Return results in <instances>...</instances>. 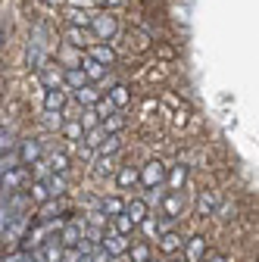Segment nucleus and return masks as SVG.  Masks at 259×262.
I'll list each match as a JSON object with an SVG mask.
<instances>
[{
  "label": "nucleus",
  "mask_w": 259,
  "mask_h": 262,
  "mask_svg": "<svg viewBox=\"0 0 259 262\" xmlns=\"http://www.w3.org/2000/svg\"><path fill=\"white\" fill-rule=\"evenodd\" d=\"M116 31H119V22H116V16H113L110 10L91 13V35H94L97 41H110Z\"/></svg>",
  "instance_id": "nucleus-1"
},
{
  "label": "nucleus",
  "mask_w": 259,
  "mask_h": 262,
  "mask_svg": "<svg viewBox=\"0 0 259 262\" xmlns=\"http://www.w3.org/2000/svg\"><path fill=\"white\" fill-rule=\"evenodd\" d=\"M62 81H66L69 91H81L84 84H91V78L81 66H66V69H62Z\"/></svg>",
  "instance_id": "nucleus-7"
},
{
  "label": "nucleus",
  "mask_w": 259,
  "mask_h": 262,
  "mask_svg": "<svg viewBox=\"0 0 259 262\" xmlns=\"http://www.w3.org/2000/svg\"><path fill=\"white\" fill-rule=\"evenodd\" d=\"M66 166H69V156L62 153V150L50 156V169H53V172H66Z\"/></svg>",
  "instance_id": "nucleus-32"
},
{
  "label": "nucleus",
  "mask_w": 259,
  "mask_h": 262,
  "mask_svg": "<svg viewBox=\"0 0 259 262\" xmlns=\"http://www.w3.org/2000/svg\"><path fill=\"white\" fill-rule=\"evenodd\" d=\"M97 150H100L103 156H110V153H116V150H119V138H116V135H106V138H103V144H100V147H97Z\"/></svg>",
  "instance_id": "nucleus-34"
},
{
  "label": "nucleus",
  "mask_w": 259,
  "mask_h": 262,
  "mask_svg": "<svg viewBox=\"0 0 259 262\" xmlns=\"http://www.w3.org/2000/svg\"><path fill=\"white\" fill-rule=\"evenodd\" d=\"M113 222H116V231H122V234H132V231H135V228H138V222H135L132 215H128V212H122V215H116Z\"/></svg>",
  "instance_id": "nucleus-26"
},
{
  "label": "nucleus",
  "mask_w": 259,
  "mask_h": 262,
  "mask_svg": "<svg viewBox=\"0 0 259 262\" xmlns=\"http://www.w3.org/2000/svg\"><path fill=\"white\" fill-rule=\"evenodd\" d=\"M94 110H97V116H100V119H110V116H113L119 106H116V100H113V97H100Z\"/></svg>",
  "instance_id": "nucleus-24"
},
{
  "label": "nucleus",
  "mask_w": 259,
  "mask_h": 262,
  "mask_svg": "<svg viewBox=\"0 0 259 262\" xmlns=\"http://www.w3.org/2000/svg\"><path fill=\"white\" fill-rule=\"evenodd\" d=\"M38 159H41V144L35 138L22 141V147H19V162L22 166H31V162H38Z\"/></svg>",
  "instance_id": "nucleus-10"
},
{
  "label": "nucleus",
  "mask_w": 259,
  "mask_h": 262,
  "mask_svg": "<svg viewBox=\"0 0 259 262\" xmlns=\"http://www.w3.org/2000/svg\"><path fill=\"white\" fill-rule=\"evenodd\" d=\"M163 181H166V166H163L159 159H150L147 166L141 169V184H144L147 190H153V187H159Z\"/></svg>",
  "instance_id": "nucleus-4"
},
{
  "label": "nucleus",
  "mask_w": 259,
  "mask_h": 262,
  "mask_svg": "<svg viewBox=\"0 0 259 262\" xmlns=\"http://www.w3.org/2000/svg\"><path fill=\"white\" fill-rule=\"evenodd\" d=\"M50 196H53V193H50L47 181H35V184L28 187V200H35V203H41V206H44V203H50Z\"/></svg>",
  "instance_id": "nucleus-17"
},
{
  "label": "nucleus",
  "mask_w": 259,
  "mask_h": 262,
  "mask_svg": "<svg viewBox=\"0 0 259 262\" xmlns=\"http://www.w3.org/2000/svg\"><path fill=\"white\" fill-rule=\"evenodd\" d=\"M69 22H72V25H81V28H91V13L72 10V13H69Z\"/></svg>",
  "instance_id": "nucleus-35"
},
{
  "label": "nucleus",
  "mask_w": 259,
  "mask_h": 262,
  "mask_svg": "<svg viewBox=\"0 0 259 262\" xmlns=\"http://www.w3.org/2000/svg\"><path fill=\"white\" fill-rule=\"evenodd\" d=\"M62 106H66V94H62L59 88H47V91H44V110L62 113Z\"/></svg>",
  "instance_id": "nucleus-13"
},
{
  "label": "nucleus",
  "mask_w": 259,
  "mask_h": 262,
  "mask_svg": "<svg viewBox=\"0 0 259 262\" xmlns=\"http://www.w3.org/2000/svg\"><path fill=\"white\" fill-rule=\"evenodd\" d=\"M62 135H66L69 141H81V138H84V125L75 119V122H69V125H62Z\"/></svg>",
  "instance_id": "nucleus-28"
},
{
  "label": "nucleus",
  "mask_w": 259,
  "mask_h": 262,
  "mask_svg": "<svg viewBox=\"0 0 259 262\" xmlns=\"http://www.w3.org/2000/svg\"><path fill=\"white\" fill-rule=\"evenodd\" d=\"M38 78H41L44 91H47V88H59V84H66V81H62V72L56 69V66H50V62H44L41 69H38Z\"/></svg>",
  "instance_id": "nucleus-9"
},
{
  "label": "nucleus",
  "mask_w": 259,
  "mask_h": 262,
  "mask_svg": "<svg viewBox=\"0 0 259 262\" xmlns=\"http://www.w3.org/2000/svg\"><path fill=\"white\" fill-rule=\"evenodd\" d=\"M125 212L132 215V219H135L138 225H144V222H147V203H144V200H132V203H128V209H125Z\"/></svg>",
  "instance_id": "nucleus-23"
},
{
  "label": "nucleus",
  "mask_w": 259,
  "mask_h": 262,
  "mask_svg": "<svg viewBox=\"0 0 259 262\" xmlns=\"http://www.w3.org/2000/svg\"><path fill=\"white\" fill-rule=\"evenodd\" d=\"M203 253H206V241L203 237H190L187 241V250H184L187 262H203Z\"/></svg>",
  "instance_id": "nucleus-15"
},
{
  "label": "nucleus",
  "mask_w": 259,
  "mask_h": 262,
  "mask_svg": "<svg viewBox=\"0 0 259 262\" xmlns=\"http://www.w3.org/2000/svg\"><path fill=\"white\" fill-rule=\"evenodd\" d=\"M116 181H119V187L125 190V187H135L138 181H141V172L135 169V166H122L119 169V175H116Z\"/></svg>",
  "instance_id": "nucleus-16"
},
{
  "label": "nucleus",
  "mask_w": 259,
  "mask_h": 262,
  "mask_svg": "<svg viewBox=\"0 0 259 262\" xmlns=\"http://www.w3.org/2000/svg\"><path fill=\"white\" fill-rule=\"evenodd\" d=\"M125 209H128V203H122L119 196H106V200H103V215H106V219H116V215H122Z\"/></svg>",
  "instance_id": "nucleus-21"
},
{
  "label": "nucleus",
  "mask_w": 259,
  "mask_h": 262,
  "mask_svg": "<svg viewBox=\"0 0 259 262\" xmlns=\"http://www.w3.org/2000/svg\"><path fill=\"white\" fill-rule=\"evenodd\" d=\"M78 66H81V69L88 72V78H91V81H103V78H106V66H103L100 59H94V56H91L88 50L81 53V59H78Z\"/></svg>",
  "instance_id": "nucleus-6"
},
{
  "label": "nucleus",
  "mask_w": 259,
  "mask_h": 262,
  "mask_svg": "<svg viewBox=\"0 0 259 262\" xmlns=\"http://www.w3.org/2000/svg\"><path fill=\"white\" fill-rule=\"evenodd\" d=\"M44 122H47V128H62V119L53 110H44Z\"/></svg>",
  "instance_id": "nucleus-37"
},
{
  "label": "nucleus",
  "mask_w": 259,
  "mask_h": 262,
  "mask_svg": "<svg viewBox=\"0 0 259 262\" xmlns=\"http://www.w3.org/2000/svg\"><path fill=\"white\" fill-rule=\"evenodd\" d=\"M44 44H47L44 41V28H35V35H31V41H28V50H25V59H28L31 69H41V66L47 62V47Z\"/></svg>",
  "instance_id": "nucleus-2"
},
{
  "label": "nucleus",
  "mask_w": 259,
  "mask_h": 262,
  "mask_svg": "<svg viewBox=\"0 0 259 262\" xmlns=\"http://www.w3.org/2000/svg\"><path fill=\"white\" fill-rule=\"evenodd\" d=\"M128 234H122V231H110V234H103V247L113 253V256H122V253H128V241H125Z\"/></svg>",
  "instance_id": "nucleus-12"
},
{
  "label": "nucleus",
  "mask_w": 259,
  "mask_h": 262,
  "mask_svg": "<svg viewBox=\"0 0 259 262\" xmlns=\"http://www.w3.org/2000/svg\"><path fill=\"white\" fill-rule=\"evenodd\" d=\"M103 138H106V131H103V125H100V128H94V131H88V138H84L88 150H97V147L103 144Z\"/></svg>",
  "instance_id": "nucleus-30"
},
{
  "label": "nucleus",
  "mask_w": 259,
  "mask_h": 262,
  "mask_svg": "<svg viewBox=\"0 0 259 262\" xmlns=\"http://www.w3.org/2000/svg\"><path fill=\"white\" fill-rule=\"evenodd\" d=\"M88 53H91L94 59H100V62L106 66V69H113V66H116V50H113L106 41H97V44H91V47H88Z\"/></svg>",
  "instance_id": "nucleus-8"
},
{
  "label": "nucleus",
  "mask_w": 259,
  "mask_h": 262,
  "mask_svg": "<svg viewBox=\"0 0 259 262\" xmlns=\"http://www.w3.org/2000/svg\"><path fill=\"white\" fill-rule=\"evenodd\" d=\"M122 0H103V7H119Z\"/></svg>",
  "instance_id": "nucleus-40"
},
{
  "label": "nucleus",
  "mask_w": 259,
  "mask_h": 262,
  "mask_svg": "<svg viewBox=\"0 0 259 262\" xmlns=\"http://www.w3.org/2000/svg\"><path fill=\"white\" fill-rule=\"evenodd\" d=\"M59 241L66 244V250H69V247H78V244L84 241V222H81V225H78V222H66V225L59 228Z\"/></svg>",
  "instance_id": "nucleus-5"
},
{
  "label": "nucleus",
  "mask_w": 259,
  "mask_h": 262,
  "mask_svg": "<svg viewBox=\"0 0 259 262\" xmlns=\"http://www.w3.org/2000/svg\"><path fill=\"white\" fill-rule=\"evenodd\" d=\"M132 262H150V250H147L144 244L132 247Z\"/></svg>",
  "instance_id": "nucleus-36"
},
{
  "label": "nucleus",
  "mask_w": 259,
  "mask_h": 262,
  "mask_svg": "<svg viewBox=\"0 0 259 262\" xmlns=\"http://www.w3.org/2000/svg\"><path fill=\"white\" fill-rule=\"evenodd\" d=\"M75 100L84 103V106H97V100H100V91H94V84H84L81 91H75Z\"/></svg>",
  "instance_id": "nucleus-20"
},
{
  "label": "nucleus",
  "mask_w": 259,
  "mask_h": 262,
  "mask_svg": "<svg viewBox=\"0 0 259 262\" xmlns=\"http://www.w3.org/2000/svg\"><path fill=\"white\" fill-rule=\"evenodd\" d=\"M163 215L166 219H178L181 215V190H169L163 200Z\"/></svg>",
  "instance_id": "nucleus-14"
},
{
  "label": "nucleus",
  "mask_w": 259,
  "mask_h": 262,
  "mask_svg": "<svg viewBox=\"0 0 259 262\" xmlns=\"http://www.w3.org/2000/svg\"><path fill=\"white\" fill-rule=\"evenodd\" d=\"M169 262H172V259H169Z\"/></svg>",
  "instance_id": "nucleus-43"
},
{
  "label": "nucleus",
  "mask_w": 259,
  "mask_h": 262,
  "mask_svg": "<svg viewBox=\"0 0 259 262\" xmlns=\"http://www.w3.org/2000/svg\"><path fill=\"white\" fill-rule=\"evenodd\" d=\"M110 97L116 100V106H128V100H132V94H128V88H125V84H116V88L110 91Z\"/></svg>",
  "instance_id": "nucleus-31"
},
{
  "label": "nucleus",
  "mask_w": 259,
  "mask_h": 262,
  "mask_svg": "<svg viewBox=\"0 0 259 262\" xmlns=\"http://www.w3.org/2000/svg\"><path fill=\"white\" fill-rule=\"evenodd\" d=\"M144 234H147V237L159 234V231H156V222H153V219H147V222H144Z\"/></svg>",
  "instance_id": "nucleus-39"
},
{
  "label": "nucleus",
  "mask_w": 259,
  "mask_h": 262,
  "mask_svg": "<svg viewBox=\"0 0 259 262\" xmlns=\"http://www.w3.org/2000/svg\"><path fill=\"white\" fill-rule=\"evenodd\" d=\"M215 203H219V196H215L212 190H203V193H200V200H197V215H212Z\"/></svg>",
  "instance_id": "nucleus-18"
},
{
  "label": "nucleus",
  "mask_w": 259,
  "mask_h": 262,
  "mask_svg": "<svg viewBox=\"0 0 259 262\" xmlns=\"http://www.w3.org/2000/svg\"><path fill=\"white\" fill-rule=\"evenodd\" d=\"M66 259V244L59 241V234L47 237L38 250H35V262H62Z\"/></svg>",
  "instance_id": "nucleus-3"
},
{
  "label": "nucleus",
  "mask_w": 259,
  "mask_h": 262,
  "mask_svg": "<svg viewBox=\"0 0 259 262\" xmlns=\"http://www.w3.org/2000/svg\"><path fill=\"white\" fill-rule=\"evenodd\" d=\"M178 247H181V234H175V231L159 234V250H163V253H175Z\"/></svg>",
  "instance_id": "nucleus-22"
},
{
  "label": "nucleus",
  "mask_w": 259,
  "mask_h": 262,
  "mask_svg": "<svg viewBox=\"0 0 259 262\" xmlns=\"http://www.w3.org/2000/svg\"><path fill=\"white\" fill-rule=\"evenodd\" d=\"M209 262H225V256H219V253H215V256H209Z\"/></svg>",
  "instance_id": "nucleus-41"
},
{
  "label": "nucleus",
  "mask_w": 259,
  "mask_h": 262,
  "mask_svg": "<svg viewBox=\"0 0 259 262\" xmlns=\"http://www.w3.org/2000/svg\"><path fill=\"white\" fill-rule=\"evenodd\" d=\"M88 31H91V28H81V25H69V28H66V41H69L72 47H81V50H88V47L94 44V41L88 38Z\"/></svg>",
  "instance_id": "nucleus-11"
},
{
  "label": "nucleus",
  "mask_w": 259,
  "mask_h": 262,
  "mask_svg": "<svg viewBox=\"0 0 259 262\" xmlns=\"http://www.w3.org/2000/svg\"><path fill=\"white\" fill-rule=\"evenodd\" d=\"M4 262H35V253H28V250H16V253H10V256H4Z\"/></svg>",
  "instance_id": "nucleus-33"
},
{
  "label": "nucleus",
  "mask_w": 259,
  "mask_h": 262,
  "mask_svg": "<svg viewBox=\"0 0 259 262\" xmlns=\"http://www.w3.org/2000/svg\"><path fill=\"white\" fill-rule=\"evenodd\" d=\"M47 187H50L53 196H62V193H66V178H62V172H53V175L47 178Z\"/></svg>",
  "instance_id": "nucleus-27"
},
{
  "label": "nucleus",
  "mask_w": 259,
  "mask_h": 262,
  "mask_svg": "<svg viewBox=\"0 0 259 262\" xmlns=\"http://www.w3.org/2000/svg\"><path fill=\"white\" fill-rule=\"evenodd\" d=\"M100 125H103V131H106V135H119V131H122V125H125V119H122L119 113H113V116H110V119H103Z\"/></svg>",
  "instance_id": "nucleus-29"
},
{
  "label": "nucleus",
  "mask_w": 259,
  "mask_h": 262,
  "mask_svg": "<svg viewBox=\"0 0 259 262\" xmlns=\"http://www.w3.org/2000/svg\"><path fill=\"white\" fill-rule=\"evenodd\" d=\"M184 181H187V166H175V169L169 172V178H166L169 190H181V187H184Z\"/></svg>",
  "instance_id": "nucleus-19"
},
{
  "label": "nucleus",
  "mask_w": 259,
  "mask_h": 262,
  "mask_svg": "<svg viewBox=\"0 0 259 262\" xmlns=\"http://www.w3.org/2000/svg\"><path fill=\"white\" fill-rule=\"evenodd\" d=\"M78 122L84 125V131H94V128H100V125H97V122H103L100 116H97V110L91 106V110H81V116H78Z\"/></svg>",
  "instance_id": "nucleus-25"
},
{
  "label": "nucleus",
  "mask_w": 259,
  "mask_h": 262,
  "mask_svg": "<svg viewBox=\"0 0 259 262\" xmlns=\"http://www.w3.org/2000/svg\"><path fill=\"white\" fill-rule=\"evenodd\" d=\"M150 262H153V259H150Z\"/></svg>",
  "instance_id": "nucleus-42"
},
{
  "label": "nucleus",
  "mask_w": 259,
  "mask_h": 262,
  "mask_svg": "<svg viewBox=\"0 0 259 262\" xmlns=\"http://www.w3.org/2000/svg\"><path fill=\"white\" fill-rule=\"evenodd\" d=\"M110 169H113V159H110V156H106V159H100V162H97V172H100V175H106Z\"/></svg>",
  "instance_id": "nucleus-38"
}]
</instances>
